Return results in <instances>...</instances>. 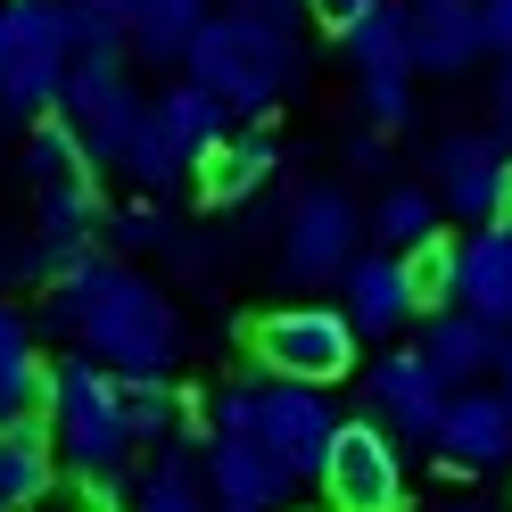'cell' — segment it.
Returning <instances> with one entry per match:
<instances>
[{"instance_id": "cell-1", "label": "cell", "mask_w": 512, "mask_h": 512, "mask_svg": "<svg viewBox=\"0 0 512 512\" xmlns=\"http://www.w3.org/2000/svg\"><path fill=\"white\" fill-rule=\"evenodd\" d=\"M50 323L75 331L83 356L108 364L116 380H166L174 356H182L174 306L157 298L133 265H116V256H75V265L50 281Z\"/></svg>"}, {"instance_id": "cell-2", "label": "cell", "mask_w": 512, "mask_h": 512, "mask_svg": "<svg viewBox=\"0 0 512 512\" xmlns=\"http://www.w3.org/2000/svg\"><path fill=\"white\" fill-rule=\"evenodd\" d=\"M306 0H223L207 17V34L190 42L182 75L215 91L232 116H265L281 91L306 75V42H298Z\"/></svg>"}, {"instance_id": "cell-3", "label": "cell", "mask_w": 512, "mask_h": 512, "mask_svg": "<svg viewBox=\"0 0 512 512\" xmlns=\"http://www.w3.org/2000/svg\"><path fill=\"white\" fill-rule=\"evenodd\" d=\"M50 438L83 479H116L124 446H133V422H124V380L91 356L50 364Z\"/></svg>"}, {"instance_id": "cell-4", "label": "cell", "mask_w": 512, "mask_h": 512, "mask_svg": "<svg viewBox=\"0 0 512 512\" xmlns=\"http://www.w3.org/2000/svg\"><path fill=\"white\" fill-rule=\"evenodd\" d=\"M248 347L273 380H298V389H331V380L356 372V323H347V306H281L248 331Z\"/></svg>"}, {"instance_id": "cell-5", "label": "cell", "mask_w": 512, "mask_h": 512, "mask_svg": "<svg viewBox=\"0 0 512 512\" xmlns=\"http://www.w3.org/2000/svg\"><path fill=\"white\" fill-rule=\"evenodd\" d=\"M372 232V215H356V199H347L339 182H314L306 199L290 207V232H281V273L290 281H347V265H356V240Z\"/></svg>"}, {"instance_id": "cell-6", "label": "cell", "mask_w": 512, "mask_h": 512, "mask_svg": "<svg viewBox=\"0 0 512 512\" xmlns=\"http://www.w3.org/2000/svg\"><path fill=\"white\" fill-rule=\"evenodd\" d=\"M58 116L83 133V149H91V166H124V149H133V133H141V116H149V100L133 91V75H124V58H75V75H67V100H58Z\"/></svg>"}, {"instance_id": "cell-7", "label": "cell", "mask_w": 512, "mask_h": 512, "mask_svg": "<svg viewBox=\"0 0 512 512\" xmlns=\"http://www.w3.org/2000/svg\"><path fill=\"white\" fill-rule=\"evenodd\" d=\"M430 174H438V207L463 215V223H512V149L496 133H446L430 149Z\"/></svg>"}, {"instance_id": "cell-8", "label": "cell", "mask_w": 512, "mask_h": 512, "mask_svg": "<svg viewBox=\"0 0 512 512\" xmlns=\"http://www.w3.org/2000/svg\"><path fill=\"white\" fill-rule=\"evenodd\" d=\"M331 438H339V413L323 389H298V380H265L256 389V446L290 479H323Z\"/></svg>"}, {"instance_id": "cell-9", "label": "cell", "mask_w": 512, "mask_h": 512, "mask_svg": "<svg viewBox=\"0 0 512 512\" xmlns=\"http://www.w3.org/2000/svg\"><path fill=\"white\" fill-rule=\"evenodd\" d=\"M323 488H331V512H397L405 504V463H397L389 430L380 422H339Z\"/></svg>"}, {"instance_id": "cell-10", "label": "cell", "mask_w": 512, "mask_h": 512, "mask_svg": "<svg viewBox=\"0 0 512 512\" xmlns=\"http://www.w3.org/2000/svg\"><path fill=\"white\" fill-rule=\"evenodd\" d=\"M364 397H372L380 422H397L405 438H430V446H438L446 405H455V389H446V380L430 372L422 347H397V356H380V364L364 372Z\"/></svg>"}, {"instance_id": "cell-11", "label": "cell", "mask_w": 512, "mask_h": 512, "mask_svg": "<svg viewBox=\"0 0 512 512\" xmlns=\"http://www.w3.org/2000/svg\"><path fill=\"white\" fill-rule=\"evenodd\" d=\"M438 455L455 471L512 463V405H504V389H455V405H446V422H438Z\"/></svg>"}, {"instance_id": "cell-12", "label": "cell", "mask_w": 512, "mask_h": 512, "mask_svg": "<svg viewBox=\"0 0 512 512\" xmlns=\"http://www.w3.org/2000/svg\"><path fill=\"white\" fill-rule=\"evenodd\" d=\"M347 323H356V339H397L413 314V281H405V256H389V248H372V256H356L347 265Z\"/></svg>"}, {"instance_id": "cell-13", "label": "cell", "mask_w": 512, "mask_h": 512, "mask_svg": "<svg viewBox=\"0 0 512 512\" xmlns=\"http://www.w3.org/2000/svg\"><path fill=\"white\" fill-rule=\"evenodd\" d=\"M207 496L223 512H273L290 496V471H281L256 438H215L207 446Z\"/></svg>"}, {"instance_id": "cell-14", "label": "cell", "mask_w": 512, "mask_h": 512, "mask_svg": "<svg viewBox=\"0 0 512 512\" xmlns=\"http://www.w3.org/2000/svg\"><path fill=\"white\" fill-rule=\"evenodd\" d=\"M504 347L512 339L496 323H479V314H463V306L430 314V331H422V356H430V372L446 380V389H479V372H496Z\"/></svg>"}, {"instance_id": "cell-15", "label": "cell", "mask_w": 512, "mask_h": 512, "mask_svg": "<svg viewBox=\"0 0 512 512\" xmlns=\"http://www.w3.org/2000/svg\"><path fill=\"white\" fill-rule=\"evenodd\" d=\"M479 50H488L479 0H422V9H413V67L422 75H463Z\"/></svg>"}, {"instance_id": "cell-16", "label": "cell", "mask_w": 512, "mask_h": 512, "mask_svg": "<svg viewBox=\"0 0 512 512\" xmlns=\"http://www.w3.org/2000/svg\"><path fill=\"white\" fill-rule=\"evenodd\" d=\"M9 422H50V364L34 356L17 306H0V430Z\"/></svg>"}, {"instance_id": "cell-17", "label": "cell", "mask_w": 512, "mask_h": 512, "mask_svg": "<svg viewBox=\"0 0 512 512\" xmlns=\"http://www.w3.org/2000/svg\"><path fill=\"white\" fill-rule=\"evenodd\" d=\"M455 306L479 314V323H512V240H504V223H488V232H471L463 240V281H455Z\"/></svg>"}, {"instance_id": "cell-18", "label": "cell", "mask_w": 512, "mask_h": 512, "mask_svg": "<svg viewBox=\"0 0 512 512\" xmlns=\"http://www.w3.org/2000/svg\"><path fill=\"white\" fill-rule=\"evenodd\" d=\"M215 0H133V58L141 67H182L190 42L207 34Z\"/></svg>"}, {"instance_id": "cell-19", "label": "cell", "mask_w": 512, "mask_h": 512, "mask_svg": "<svg viewBox=\"0 0 512 512\" xmlns=\"http://www.w3.org/2000/svg\"><path fill=\"white\" fill-rule=\"evenodd\" d=\"M50 446H58L50 422H9L0 430V512H34L50 496V479H58Z\"/></svg>"}, {"instance_id": "cell-20", "label": "cell", "mask_w": 512, "mask_h": 512, "mask_svg": "<svg viewBox=\"0 0 512 512\" xmlns=\"http://www.w3.org/2000/svg\"><path fill=\"white\" fill-rule=\"evenodd\" d=\"M273 166H281V149H273L265 124H256V133H232L223 149H207V157H199V199H207V207H240V199H248V190L265 182Z\"/></svg>"}, {"instance_id": "cell-21", "label": "cell", "mask_w": 512, "mask_h": 512, "mask_svg": "<svg viewBox=\"0 0 512 512\" xmlns=\"http://www.w3.org/2000/svg\"><path fill=\"white\" fill-rule=\"evenodd\" d=\"M347 58H356V75H413V9L389 0L372 25L347 34Z\"/></svg>"}, {"instance_id": "cell-22", "label": "cell", "mask_w": 512, "mask_h": 512, "mask_svg": "<svg viewBox=\"0 0 512 512\" xmlns=\"http://www.w3.org/2000/svg\"><path fill=\"white\" fill-rule=\"evenodd\" d=\"M372 232H380V248H389V256H413L422 240H438V190H422V182H397L389 199L372 207Z\"/></svg>"}, {"instance_id": "cell-23", "label": "cell", "mask_w": 512, "mask_h": 512, "mask_svg": "<svg viewBox=\"0 0 512 512\" xmlns=\"http://www.w3.org/2000/svg\"><path fill=\"white\" fill-rule=\"evenodd\" d=\"M67 50L75 58H124L133 50V0H67Z\"/></svg>"}, {"instance_id": "cell-24", "label": "cell", "mask_w": 512, "mask_h": 512, "mask_svg": "<svg viewBox=\"0 0 512 512\" xmlns=\"http://www.w3.org/2000/svg\"><path fill=\"white\" fill-rule=\"evenodd\" d=\"M25 174H34L42 190L50 182H83L91 174V149L67 116H42V124H25Z\"/></svg>"}, {"instance_id": "cell-25", "label": "cell", "mask_w": 512, "mask_h": 512, "mask_svg": "<svg viewBox=\"0 0 512 512\" xmlns=\"http://www.w3.org/2000/svg\"><path fill=\"white\" fill-rule=\"evenodd\" d=\"M25 50H67V0H9L0 9V58H25Z\"/></svg>"}, {"instance_id": "cell-26", "label": "cell", "mask_w": 512, "mask_h": 512, "mask_svg": "<svg viewBox=\"0 0 512 512\" xmlns=\"http://www.w3.org/2000/svg\"><path fill=\"white\" fill-rule=\"evenodd\" d=\"M405 281H413V306H430V314H446L455 306V281H463V240H422L405 256Z\"/></svg>"}, {"instance_id": "cell-27", "label": "cell", "mask_w": 512, "mask_h": 512, "mask_svg": "<svg viewBox=\"0 0 512 512\" xmlns=\"http://www.w3.org/2000/svg\"><path fill=\"white\" fill-rule=\"evenodd\" d=\"M141 512H207L199 471H190L182 455H157V471L141 479Z\"/></svg>"}, {"instance_id": "cell-28", "label": "cell", "mask_w": 512, "mask_h": 512, "mask_svg": "<svg viewBox=\"0 0 512 512\" xmlns=\"http://www.w3.org/2000/svg\"><path fill=\"white\" fill-rule=\"evenodd\" d=\"M356 100L380 133H397V124H413V75H356Z\"/></svg>"}, {"instance_id": "cell-29", "label": "cell", "mask_w": 512, "mask_h": 512, "mask_svg": "<svg viewBox=\"0 0 512 512\" xmlns=\"http://www.w3.org/2000/svg\"><path fill=\"white\" fill-rule=\"evenodd\" d=\"M174 397H166V380H124V422H133V438H166L174 430Z\"/></svg>"}, {"instance_id": "cell-30", "label": "cell", "mask_w": 512, "mask_h": 512, "mask_svg": "<svg viewBox=\"0 0 512 512\" xmlns=\"http://www.w3.org/2000/svg\"><path fill=\"white\" fill-rule=\"evenodd\" d=\"M380 9H389V0H306V25H323V34H356V25H372Z\"/></svg>"}, {"instance_id": "cell-31", "label": "cell", "mask_w": 512, "mask_h": 512, "mask_svg": "<svg viewBox=\"0 0 512 512\" xmlns=\"http://www.w3.org/2000/svg\"><path fill=\"white\" fill-rule=\"evenodd\" d=\"M207 422H215V438H256V389H223L207 405Z\"/></svg>"}, {"instance_id": "cell-32", "label": "cell", "mask_w": 512, "mask_h": 512, "mask_svg": "<svg viewBox=\"0 0 512 512\" xmlns=\"http://www.w3.org/2000/svg\"><path fill=\"white\" fill-rule=\"evenodd\" d=\"M108 223H116V248H157V240H166V215H157L149 199L141 207H116Z\"/></svg>"}, {"instance_id": "cell-33", "label": "cell", "mask_w": 512, "mask_h": 512, "mask_svg": "<svg viewBox=\"0 0 512 512\" xmlns=\"http://www.w3.org/2000/svg\"><path fill=\"white\" fill-rule=\"evenodd\" d=\"M479 17H488V50L512 58V0H479Z\"/></svg>"}, {"instance_id": "cell-34", "label": "cell", "mask_w": 512, "mask_h": 512, "mask_svg": "<svg viewBox=\"0 0 512 512\" xmlns=\"http://www.w3.org/2000/svg\"><path fill=\"white\" fill-rule=\"evenodd\" d=\"M347 166H356V174H380V166H389V141H380V133L347 141Z\"/></svg>"}, {"instance_id": "cell-35", "label": "cell", "mask_w": 512, "mask_h": 512, "mask_svg": "<svg viewBox=\"0 0 512 512\" xmlns=\"http://www.w3.org/2000/svg\"><path fill=\"white\" fill-rule=\"evenodd\" d=\"M496 141L512 149V58H504V67H496Z\"/></svg>"}, {"instance_id": "cell-36", "label": "cell", "mask_w": 512, "mask_h": 512, "mask_svg": "<svg viewBox=\"0 0 512 512\" xmlns=\"http://www.w3.org/2000/svg\"><path fill=\"white\" fill-rule=\"evenodd\" d=\"M496 372H504V405H512V347H504V364H496Z\"/></svg>"}, {"instance_id": "cell-37", "label": "cell", "mask_w": 512, "mask_h": 512, "mask_svg": "<svg viewBox=\"0 0 512 512\" xmlns=\"http://www.w3.org/2000/svg\"><path fill=\"white\" fill-rule=\"evenodd\" d=\"M446 512H479V504H446Z\"/></svg>"}, {"instance_id": "cell-38", "label": "cell", "mask_w": 512, "mask_h": 512, "mask_svg": "<svg viewBox=\"0 0 512 512\" xmlns=\"http://www.w3.org/2000/svg\"><path fill=\"white\" fill-rule=\"evenodd\" d=\"M0 273H9V256H0Z\"/></svg>"}, {"instance_id": "cell-39", "label": "cell", "mask_w": 512, "mask_h": 512, "mask_svg": "<svg viewBox=\"0 0 512 512\" xmlns=\"http://www.w3.org/2000/svg\"><path fill=\"white\" fill-rule=\"evenodd\" d=\"M504 240H512V223H504Z\"/></svg>"}]
</instances>
